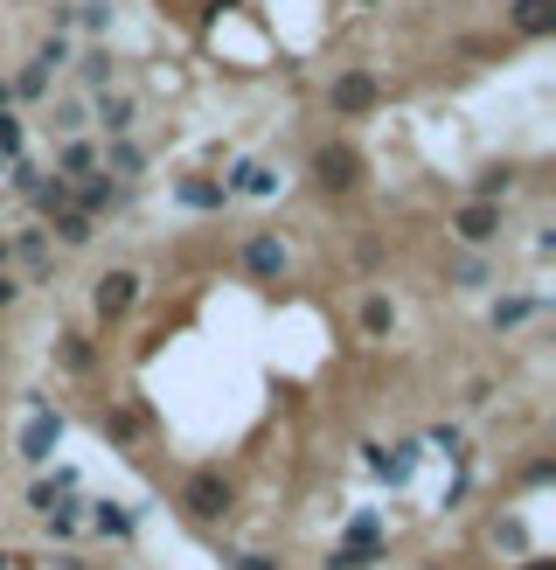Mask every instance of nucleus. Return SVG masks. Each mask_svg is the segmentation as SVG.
<instances>
[{
    "mask_svg": "<svg viewBox=\"0 0 556 570\" xmlns=\"http://www.w3.org/2000/svg\"><path fill=\"white\" fill-rule=\"evenodd\" d=\"M237 570H278V564H272V557H244Z\"/></svg>",
    "mask_w": 556,
    "mask_h": 570,
    "instance_id": "17",
    "label": "nucleus"
},
{
    "mask_svg": "<svg viewBox=\"0 0 556 570\" xmlns=\"http://www.w3.org/2000/svg\"><path fill=\"white\" fill-rule=\"evenodd\" d=\"M7 98H14V91H7V84H0V112H7Z\"/></svg>",
    "mask_w": 556,
    "mask_h": 570,
    "instance_id": "19",
    "label": "nucleus"
},
{
    "mask_svg": "<svg viewBox=\"0 0 556 570\" xmlns=\"http://www.w3.org/2000/svg\"><path fill=\"white\" fill-rule=\"evenodd\" d=\"M56 237H63V244H91V216H77V209H56Z\"/></svg>",
    "mask_w": 556,
    "mask_h": 570,
    "instance_id": "10",
    "label": "nucleus"
},
{
    "mask_svg": "<svg viewBox=\"0 0 556 570\" xmlns=\"http://www.w3.org/2000/svg\"><path fill=\"white\" fill-rule=\"evenodd\" d=\"M0 265H7V244H0Z\"/></svg>",
    "mask_w": 556,
    "mask_h": 570,
    "instance_id": "20",
    "label": "nucleus"
},
{
    "mask_svg": "<svg viewBox=\"0 0 556 570\" xmlns=\"http://www.w3.org/2000/svg\"><path fill=\"white\" fill-rule=\"evenodd\" d=\"M49 438H56V425H49V418H35V425H28V459H42V452H49Z\"/></svg>",
    "mask_w": 556,
    "mask_h": 570,
    "instance_id": "13",
    "label": "nucleus"
},
{
    "mask_svg": "<svg viewBox=\"0 0 556 570\" xmlns=\"http://www.w3.org/2000/svg\"><path fill=\"white\" fill-rule=\"evenodd\" d=\"M105 126H112V133H126V126H133V105H126V98H119V105H105Z\"/></svg>",
    "mask_w": 556,
    "mask_h": 570,
    "instance_id": "15",
    "label": "nucleus"
},
{
    "mask_svg": "<svg viewBox=\"0 0 556 570\" xmlns=\"http://www.w3.org/2000/svg\"><path fill=\"white\" fill-rule=\"evenodd\" d=\"M411 459H417V445H397V452H383V459H376V466H383V473H390V480H404V473H411Z\"/></svg>",
    "mask_w": 556,
    "mask_h": 570,
    "instance_id": "12",
    "label": "nucleus"
},
{
    "mask_svg": "<svg viewBox=\"0 0 556 570\" xmlns=\"http://www.w3.org/2000/svg\"><path fill=\"white\" fill-rule=\"evenodd\" d=\"M369 105H376V84L369 77H341L334 84V112H369Z\"/></svg>",
    "mask_w": 556,
    "mask_h": 570,
    "instance_id": "5",
    "label": "nucleus"
},
{
    "mask_svg": "<svg viewBox=\"0 0 556 570\" xmlns=\"http://www.w3.org/2000/svg\"><path fill=\"white\" fill-rule=\"evenodd\" d=\"M91 522H98L105 536H133V515H119L112 501H98V515H91Z\"/></svg>",
    "mask_w": 556,
    "mask_h": 570,
    "instance_id": "11",
    "label": "nucleus"
},
{
    "mask_svg": "<svg viewBox=\"0 0 556 570\" xmlns=\"http://www.w3.org/2000/svg\"><path fill=\"white\" fill-rule=\"evenodd\" d=\"M223 195H230V188H216V181H188V188H181L188 209H223Z\"/></svg>",
    "mask_w": 556,
    "mask_h": 570,
    "instance_id": "9",
    "label": "nucleus"
},
{
    "mask_svg": "<svg viewBox=\"0 0 556 570\" xmlns=\"http://www.w3.org/2000/svg\"><path fill=\"white\" fill-rule=\"evenodd\" d=\"M244 258H251V272H258V279H272V272H285V251H278V237H258V244H251Z\"/></svg>",
    "mask_w": 556,
    "mask_h": 570,
    "instance_id": "7",
    "label": "nucleus"
},
{
    "mask_svg": "<svg viewBox=\"0 0 556 570\" xmlns=\"http://www.w3.org/2000/svg\"><path fill=\"white\" fill-rule=\"evenodd\" d=\"M494 223H501V216H494L487 202H480V209H459V216H452V230H459L466 244H487V237H494Z\"/></svg>",
    "mask_w": 556,
    "mask_h": 570,
    "instance_id": "6",
    "label": "nucleus"
},
{
    "mask_svg": "<svg viewBox=\"0 0 556 570\" xmlns=\"http://www.w3.org/2000/svg\"><path fill=\"white\" fill-rule=\"evenodd\" d=\"M0 306H14V285H7V279H0Z\"/></svg>",
    "mask_w": 556,
    "mask_h": 570,
    "instance_id": "18",
    "label": "nucleus"
},
{
    "mask_svg": "<svg viewBox=\"0 0 556 570\" xmlns=\"http://www.w3.org/2000/svg\"><path fill=\"white\" fill-rule=\"evenodd\" d=\"M230 188H237V195H272V174H265V167H258V160H244V167H237V181H230Z\"/></svg>",
    "mask_w": 556,
    "mask_h": 570,
    "instance_id": "8",
    "label": "nucleus"
},
{
    "mask_svg": "<svg viewBox=\"0 0 556 570\" xmlns=\"http://www.w3.org/2000/svg\"><path fill=\"white\" fill-rule=\"evenodd\" d=\"M133 292H139L133 272H105V279H98V313H105V320H119V313L133 306Z\"/></svg>",
    "mask_w": 556,
    "mask_h": 570,
    "instance_id": "2",
    "label": "nucleus"
},
{
    "mask_svg": "<svg viewBox=\"0 0 556 570\" xmlns=\"http://www.w3.org/2000/svg\"><path fill=\"white\" fill-rule=\"evenodd\" d=\"M112 202H119L112 181H91V188H84V209H112Z\"/></svg>",
    "mask_w": 556,
    "mask_h": 570,
    "instance_id": "14",
    "label": "nucleus"
},
{
    "mask_svg": "<svg viewBox=\"0 0 556 570\" xmlns=\"http://www.w3.org/2000/svg\"><path fill=\"white\" fill-rule=\"evenodd\" d=\"M188 508H195V515H223V508H230V487H223L216 473H202V480L188 487Z\"/></svg>",
    "mask_w": 556,
    "mask_h": 570,
    "instance_id": "3",
    "label": "nucleus"
},
{
    "mask_svg": "<svg viewBox=\"0 0 556 570\" xmlns=\"http://www.w3.org/2000/svg\"><path fill=\"white\" fill-rule=\"evenodd\" d=\"M515 28H522V35H550L556 28V0H515Z\"/></svg>",
    "mask_w": 556,
    "mask_h": 570,
    "instance_id": "4",
    "label": "nucleus"
},
{
    "mask_svg": "<svg viewBox=\"0 0 556 570\" xmlns=\"http://www.w3.org/2000/svg\"><path fill=\"white\" fill-rule=\"evenodd\" d=\"M63 167L70 174H91V146H63Z\"/></svg>",
    "mask_w": 556,
    "mask_h": 570,
    "instance_id": "16",
    "label": "nucleus"
},
{
    "mask_svg": "<svg viewBox=\"0 0 556 570\" xmlns=\"http://www.w3.org/2000/svg\"><path fill=\"white\" fill-rule=\"evenodd\" d=\"M313 174H320V188H334V195H341V188H355V181H362V160H355V146H327V153L313 160Z\"/></svg>",
    "mask_w": 556,
    "mask_h": 570,
    "instance_id": "1",
    "label": "nucleus"
}]
</instances>
